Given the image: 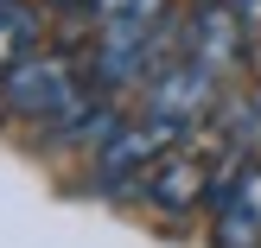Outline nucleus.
<instances>
[{
    "label": "nucleus",
    "mask_w": 261,
    "mask_h": 248,
    "mask_svg": "<svg viewBox=\"0 0 261 248\" xmlns=\"http://www.w3.org/2000/svg\"><path fill=\"white\" fill-rule=\"evenodd\" d=\"M89 102H96L89 70L76 58H64V51H32L25 64H13L0 76V108L19 115V121H38V127H64Z\"/></svg>",
    "instance_id": "nucleus-1"
},
{
    "label": "nucleus",
    "mask_w": 261,
    "mask_h": 248,
    "mask_svg": "<svg viewBox=\"0 0 261 248\" xmlns=\"http://www.w3.org/2000/svg\"><path fill=\"white\" fill-rule=\"evenodd\" d=\"M223 166H229V147H223V140L185 134L172 153H160V159L147 166V178H140L134 198L147 204V210H160V216H198L204 204H211Z\"/></svg>",
    "instance_id": "nucleus-2"
},
{
    "label": "nucleus",
    "mask_w": 261,
    "mask_h": 248,
    "mask_svg": "<svg viewBox=\"0 0 261 248\" xmlns=\"http://www.w3.org/2000/svg\"><path fill=\"white\" fill-rule=\"evenodd\" d=\"M178 140H185V127L160 121V115H121L115 121V134L96 147V159H89V185L96 191H140V178H147V166L160 159V153H172Z\"/></svg>",
    "instance_id": "nucleus-3"
},
{
    "label": "nucleus",
    "mask_w": 261,
    "mask_h": 248,
    "mask_svg": "<svg viewBox=\"0 0 261 248\" xmlns=\"http://www.w3.org/2000/svg\"><path fill=\"white\" fill-rule=\"evenodd\" d=\"M204 210H211V248H261V159L255 153H229Z\"/></svg>",
    "instance_id": "nucleus-4"
},
{
    "label": "nucleus",
    "mask_w": 261,
    "mask_h": 248,
    "mask_svg": "<svg viewBox=\"0 0 261 248\" xmlns=\"http://www.w3.org/2000/svg\"><path fill=\"white\" fill-rule=\"evenodd\" d=\"M45 51V7L38 0H0V76Z\"/></svg>",
    "instance_id": "nucleus-5"
}]
</instances>
